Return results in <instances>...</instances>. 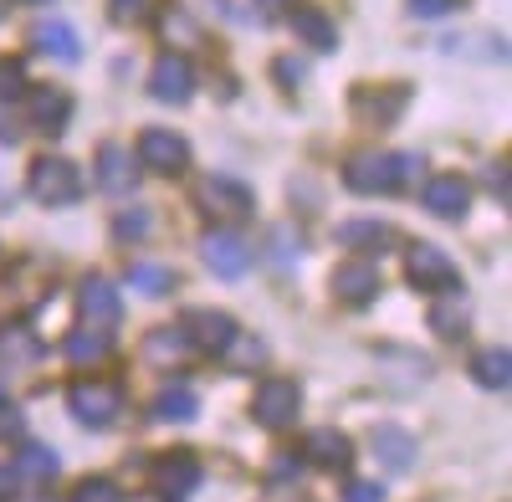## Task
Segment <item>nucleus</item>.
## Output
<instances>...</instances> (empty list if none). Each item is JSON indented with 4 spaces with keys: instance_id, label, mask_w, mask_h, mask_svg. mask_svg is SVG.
<instances>
[{
    "instance_id": "obj_16",
    "label": "nucleus",
    "mask_w": 512,
    "mask_h": 502,
    "mask_svg": "<svg viewBox=\"0 0 512 502\" xmlns=\"http://www.w3.org/2000/svg\"><path fill=\"white\" fill-rule=\"evenodd\" d=\"M287 26H292L297 41H303V47H313V52H333V47H338V26H333L318 6H292V11H287Z\"/></svg>"
},
{
    "instance_id": "obj_3",
    "label": "nucleus",
    "mask_w": 512,
    "mask_h": 502,
    "mask_svg": "<svg viewBox=\"0 0 512 502\" xmlns=\"http://www.w3.org/2000/svg\"><path fill=\"white\" fill-rule=\"evenodd\" d=\"M31 195L41 200V205H52V211H62V205H72L77 195H82V170L72 159H36L31 164Z\"/></svg>"
},
{
    "instance_id": "obj_13",
    "label": "nucleus",
    "mask_w": 512,
    "mask_h": 502,
    "mask_svg": "<svg viewBox=\"0 0 512 502\" xmlns=\"http://www.w3.org/2000/svg\"><path fill=\"white\" fill-rule=\"evenodd\" d=\"M303 456H308L313 467H323V472H349V462H354V446H349V436H344V431L318 426V431H308Z\"/></svg>"
},
{
    "instance_id": "obj_8",
    "label": "nucleus",
    "mask_w": 512,
    "mask_h": 502,
    "mask_svg": "<svg viewBox=\"0 0 512 502\" xmlns=\"http://www.w3.org/2000/svg\"><path fill=\"white\" fill-rule=\"evenodd\" d=\"M185 339H190V349H205V354H226L231 349V339H236V318L231 313H221V308H190L185 313Z\"/></svg>"
},
{
    "instance_id": "obj_28",
    "label": "nucleus",
    "mask_w": 512,
    "mask_h": 502,
    "mask_svg": "<svg viewBox=\"0 0 512 502\" xmlns=\"http://www.w3.org/2000/svg\"><path fill=\"white\" fill-rule=\"evenodd\" d=\"M338 241H344V246H384V241H390V226H379V221H349L344 231H338Z\"/></svg>"
},
{
    "instance_id": "obj_4",
    "label": "nucleus",
    "mask_w": 512,
    "mask_h": 502,
    "mask_svg": "<svg viewBox=\"0 0 512 502\" xmlns=\"http://www.w3.org/2000/svg\"><path fill=\"white\" fill-rule=\"evenodd\" d=\"M405 282L420 287V292H456V287H461L451 257H446L441 246H431V241H415V246L405 251Z\"/></svg>"
},
{
    "instance_id": "obj_14",
    "label": "nucleus",
    "mask_w": 512,
    "mask_h": 502,
    "mask_svg": "<svg viewBox=\"0 0 512 502\" xmlns=\"http://www.w3.org/2000/svg\"><path fill=\"white\" fill-rule=\"evenodd\" d=\"M98 185H103L108 195H134V185H139V159L128 154L123 144H103V149H98Z\"/></svg>"
},
{
    "instance_id": "obj_11",
    "label": "nucleus",
    "mask_w": 512,
    "mask_h": 502,
    "mask_svg": "<svg viewBox=\"0 0 512 502\" xmlns=\"http://www.w3.org/2000/svg\"><path fill=\"white\" fill-rule=\"evenodd\" d=\"M154 487H159L169 502H185V497L200 487V462H195V451H169L164 462L154 467Z\"/></svg>"
},
{
    "instance_id": "obj_25",
    "label": "nucleus",
    "mask_w": 512,
    "mask_h": 502,
    "mask_svg": "<svg viewBox=\"0 0 512 502\" xmlns=\"http://www.w3.org/2000/svg\"><path fill=\"white\" fill-rule=\"evenodd\" d=\"M67 359H72V364H103V359H108V333H98V328L82 333V328H77L72 339H67Z\"/></svg>"
},
{
    "instance_id": "obj_37",
    "label": "nucleus",
    "mask_w": 512,
    "mask_h": 502,
    "mask_svg": "<svg viewBox=\"0 0 512 502\" xmlns=\"http://www.w3.org/2000/svg\"><path fill=\"white\" fill-rule=\"evenodd\" d=\"M272 246H277V262H292V257H297V231L277 226V231H272Z\"/></svg>"
},
{
    "instance_id": "obj_39",
    "label": "nucleus",
    "mask_w": 512,
    "mask_h": 502,
    "mask_svg": "<svg viewBox=\"0 0 512 502\" xmlns=\"http://www.w3.org/2000/svg\"><path fill=\"white\" fill-rule=\"evenodd\" d=\"M282 82H297V77H303V62H287V57H277V67H272Z\"/></svg>"
},
{
    "instance_id": "obj_18",
    "label": "nucleus",
    "mask_w": 512,
    "mask_h": 502,
    "mask_svg": "<svg viewBox=\"0 0 512 502\" xmlns=\"http://www.w3.org/2000/svg\"><path fill=\"white\" fill-rule=\"evenodd\" d=\"M72 118V93L67 88H36L31 93V123L41 134H62Z\"/></svg>"
},
{
    "instance_id": "obj_27",
    "label": "nucleus",
    "mask_w": 512,
    "mask_h": 502,
    "mask_svg": "<svg viewBox=\"0 0 512 502\" xmlns=\"http://www.w3.org/2000/svg\"><path fill=\"white\" fill-rule=\"evenodd\" d=\"M128 287H139V292H149V298H159L164 287H175V272H169V267H149V262H134V267H128Z\"/></svg>"
},
{
    "instance_id": "obj_43",
    "label": "nucleus",
    "mask_w": 512,
    "mask_h": 502,
    "mask_svg": "<svg viewBox=\"0 0 512 502\" xmlns=\"http://www.w3.org/2000/svg\"><path fill=\"white\" fill-rule=\"evenodd\" d=\"M0 11H6V6H0Z\"/></svg>"
},
{
    "instance_id": "obj_29",
    "label": "nucleus",
    "mask_w": 512,
    "mask_h": 502,
    "mask_svg": "<svg viewBox=\"0 0 512 502\" xmlns=\"http://www.w3.org/2000/svg\"><path fill=\"white\" fill-rule=\"evenodd\" d=\"M41 354V344L31 339L26 328H6L0 333V359H36Z\"/></svg>"
},
{
    "instance_id": "obj_41",
    "label": "nucleus",
    "mask_w": 512,
    "mask_h": 502,
    "mask_svg": "<svg viewBox=\"0 0 512 502\" xmlns=\"http://www.w3.org/2000/svg\"><path fill=\"white\" fill-rule=\"evenodd\" d=\"M262 11H287V0H256Z\"/></svg>"
},
{
    "instance_id": "obj_32",
    "label": "nucleus",
    "mask_w": 512,
    "mask_h": 502,
    "mask_svg": "<svg viewBox=\"0 0 512 502\" xmlns=\"http://www.w3.org/2000/svg\"><path fill=\"white\" fill-rule=\"evenodd\" d=\"M21 93H26V67L16 57H6V62H0V103H11Z\"/></svg>"
},
{
    "instance_id": "obj_7",
    "label": "nucleus",
    "mask_w": 512,
    "mask_h": 502,
    "mask_svg": "<svg viewBox=\"0 0 512 502\" xmlns=\"http://www.w3.org/2000/svg\"><path fill=\"white\" fill-rule=\"evenodd\" d=\"M134 159L144 164V170H154V175H185L190 170V144L175 129H144Z\"/></svg>"
},
{
    "instance_id": "obj_34",
    "label": "nucleus",
    "mask_w": 512,
    "mask_h": 502,
    "mask_svg": "<svg viewBox=\"0 0 512 502\" xmlns=\"http://www.w3.org/2000/svg\"><path fill=\"white\" fill-rule=\"evenodd\" d=\"M431 323H436V333H446V339H461V328H466V303L456 298V313L441 303V308L431 313Z\"/></svg>"
},
{
    "instance_id": "obj_24",
    "label": "nucleus",
    "mask_w": 512,
    "mask_h": 502,
    "mask_svg": "<svg viewBox=\"0 0 512 502\" xmlns=\"http://www.w3.org/2000/svg\"><path fill=\"white\" fill-rule=\"evenodd\" d=\"M144 354H149L154 364H180V359L190 354V339H185L180 328H154L149 344H144Z\"/></svg>"
},
{
    "instance_id": "obj_9",
    "label": "nucleus",
    "mask_w": 512,
    "mask_h": 502,
    "mask_svg": "<svg viewBox=\"0 0 512 502\" xmlns=\"http://www.w3.org/2000/svg\"><path fill=\"white\" fill-rule=\"evenodd\" d=\"M149 93L159 98V103H190V93H195V67L180 57V52H164L159 62H154V72H149Z\"/></svg>"
},
{
    "instance_id": "obj_40",
    "label": "nucleus",
    "mask_w": 512,
    "mask_h": 502,
    "mask_svg": "<svg viewBox=\"0 0 512 502\" xmlns=\"http://www.w3.org/2000/svg\"><path fill=\"white\" fill-rule=\"evenodd\" d=\"M16 497V467H0V502Z\"/></svg>"
},
{
    "instance_id": "obj_21",
    "label": "nucleus",
    "mask_w": 512,
    "mask_h": 502,
    "mask_svg": "<svg viewBox=\"0 0 512 502\" xmlns=\"http://www.w3.org/2000/svg\"><path fill=\"white\" fill-rule=\"evenodd\" d=\"M369 446H374V456L390 472H410V462H415V441H410V431H395V426H379L374 436H369Z\"/></svg>"
},
{
    "instance_id": "obj_31",
    "label": "nucleus",
    "mask_w": 512,
    "mask_h": 502,
    "mask_svg": "<svg viewBox=\"0 0 512 502\" xmlns=\"http://www.w3.org/2000/svg\"><path fill=\"white\" fill-rule=\"evenodd\" d=\"M154 231V216L149 211H123L118 221H113V236L118 241H139V236H149Z\"/></svg>"
},
{
    "instance_id": "obj_1",
    "label": "nucleus",
    "mask_w": 512,
    "mask_h": 502,
    "mask_svg": "<svg viewBox=\"0 0 512 502\" xmlns=\"http://www.w3.org/2000/svg\"><path fill=\"white\" fill-rule=\"evenodd\" d=\"M415 180H420V159L415 154H390V149L354 154L349 170H344V185L354 195H390V190H405Z\"/></svg>"
},
{
    "instance_id": "obj_35",
    "label": "nucleus",
    "mask_w": 512,
    "mask_h": 502,
    "mask_svg": "<svg viewBox=\"0 0 512 502\" xmlns=\"http://www.w3.org/2000/svg\"><path fill=\"white\" fill-rule=\"evenodd\" d=\"M149 6H154V0H113V21L134 26V21H144V16H149Z\"/></svg>"
},
{
    "instance_id": "obj_22",
    "label": "nucleus",
    "mask_w": 512,
    "mask_h": 502,
    "mask_svg": "<svg viewBox=\"0 0 512 502\" xmlns=\"http://www.w3.org/2000/svg\"><path fill=\"white\" fill-rule=\"evenodd\" d=\"M200 415V400L190 385H169L154 395V421H195Z\"/></svg>"
},
{
    "instance_id": "obj_33",
    "label": "nucleus",
    "mask_w": 512,
    "mask_h": 502,
    "mask_svg": "<svg viewBox=\"0 0 512 502\" xmlns=\"http://www.w3.org/2000/svg\"><path fill=\"white\" fill-rule=\"evenodd\" d=\"M410 6V16H420V21H441V16H456L466 0H405Z\"/></svg>"
},
{
    "instance_id": "obj_10",
    "label": "nucleus",
    "mask_w": 512,
    "mask_h": 502,
    "mask_svg": "<svg viewBox=\"0 0 512 502\" xmlns=\"http://www.w3.org/2000/svg\"><path fill=\"white\" fill-rule=\"evenodd\" d=\"M77 308H82V318H88L98 333H108V328L118 323V313H123V303H118V292H113L108 277H82V287H77Z\"/></svg>"
},
{
    "instance_id": "obj_17",
    "label": "nucleus",
    "mask_w": 512,
    "mask_h": 502,
    "mask_svg": "<svg viewBox=\"0 0 512 502\" xmlns=\"http://www.w3.org/2000/svg\"><path fill=\"white\" fill-rule=\"evenodd\" d=\"M333 292H338L349 308H364V303L379 298V277H374L369 262H344V267L333 272Z\"/></svg>"
},
{
    "instance_id": "obj_5",
    "label": "nucleus",
    "mask_w": 512,
    "mask_h": 502,
    "mask_svg": "<svg viewBox=\"0 0 512 502\" xmlns=\"http://www.w3.org/2000/svg\"><path fill=\"white\" fill-rule=\"evenodd\" d=\"M195 205H200L205 216H216V221H246L256 195L241 180H231V175H205L200 190H195Z\"/></svg>"
},
{
    "instance_id": "obj_38",
    "label": "nucleus",
    "mask_w": 512,
    "mask_h": 502,
    "mask_svg": "<svg viewBox=\"0 0 512 502\" xmlns=\"http://www.w3.org/2000/svg\"><path fill=\"white\" fill-rule=\"evenodd\" d=\"M487 190H497V200L507 205V195H512L507 190V164H492V170H487Z\"/></svg>"
},
{
    "instance_id": "obj_36",
    "label": "nucleus",
    "mask_w": 512,
    "mask_h": 502,
    "mask_svg": "<svg viewBox=\"0 0 512 502\" xmlns=\"http://www.w3.org/2000/svg\"><path fill=\"white\" fill-rule=\"evenodd\" d=\"M344 502H384V487L379 482H349L344 487Z\"/></svg>"
},
{
    "instance_id": "obj_15",
    "label": "nucleus",
    "mask_w": 512,
    "mask_h": 502,
    "mask_svg": "<svg viewBox=\"0 0 512 502\" xmlns=\"http://www.w3.org/2000/svg\"><path fill=\"white\" fill-rule=\"evenodd\" d=\"M466 205H472V185H466L461 175H436L431 185H425V211L441 216V221H461Z\"/></svg>"
},
{
    "instance_id": "obj_30",
    "label": "nucleus",
    "mask_w": 512,
    "mask_h": 502,
    "mask_svg": "<svg viewBox=\"0 0 512 502\" xmlns=\"http://www.w3.org/2000/svg\"><path fill=\"white\" fill-rule=\"evenodd\" d=\"M72 502H123V492H118V482H108V477H82L77 492H72Z\"/></svg>"
},
{
    "instance_id": "obj_2",
    "label": "nucleus",
    "mask_w": 512,
    "mask_h": 502,
    "mask_svg": "<svg viewBox=\"0 0 512 502\" xmlns=\"http://www.w3.org/2000/svg\"><path fill=\"white\" fill-rule=\"evenodd\" d=\"M67 405H72V415H77L82 426L103 431V426H113L118 415H123V390L108 385V380H77L67 390Z\"/></svg>"
},
{
    "instance_id": "obj_19",
    "label": "nucleus",
    "mask_w": 512,
    "mask_h": 502,
    "mask_svg": "<svg viewBox=\"0 0 512 502\" xmlns=\"http://www.w3.org/2000/svg\"><path fill=\"white\" fill-rule=\"evenodd\" d=\"M410 103V88H359L354 93V113L369 118V123H395V113Z\"/></svg>"
},
{
    "instance_id": "obj_12",
    "label": "nucleus",
    "mask_w": 512,
    "mask_h": 502,
    "mask_svg": "<svg viewBox=\"0 0 512 502\" xmlns=\"http://www.w3.org/2000/svg\"><path fill=\"white\" fill-rule=\"evenodd\" d=\"M200 257H205V267L216 272V277H241V272L251 267L246 241L231 236V231H210V236L200 241Z\"/></svg>"
},
{
    "instance_id": "obj_6",
    "label": "nucleus",
    "mask_w": 512,
    "mask_h": 502,
    "mask_svg": "<svg viewBox=\"0 0 512 502\" xmlns=\"http://www.w3.org/2000/svg\"><path fill=\"white\" fill-rule=\"evenodd\" d=\"M297 410H303V390L292 380H262L251 395V415H256V426H267V431H287L297 421Z\"/></svg>"
},
{
    "instance_id": "obj_42",
    "label": "nucleus",
    "mask_w": 512,
    "mask_h": 502,
    "mask_svg": "<svg viewBox=\"0 0 512 502\" xmlns=\"http://www.w3.org/2000/svg\"><path fill=\"white\" fill-rule=\"evenodd\" d=\"M16 6H41V0H16Z\"/></svg>"
},
{
    "instance_id": "obj_20",
    "label": "nucleus",
    "mask_w": 512,
    "mask_h": 502,
    "mask_svg": "<svg viewBox=\"0 0 512 502\" xmlns=\"http://www.w3.org/2000/svg\"><path fill=\"white\" fill-rule=\"evenodd\" d=\"M31 41H36V52H47V57H57V62H77V57H82V36H77L67 21H41V26L31 31Z\"/></svg>"
},
{
    "instance_id": "obj_26",
    "label": "nucleus",
    "mask_w": 512,
    "mask_h": 502,
    "mask_svg": "<svg viewBox=\"0 0 512 502\" xmlns=\"http://www.w3.org/2000/svg\"><path fill=\"white\" fill-rule=\"evenodd\" d=\"M16 472H26L31 482H52V477H57V451H47V446H21Z\"/></svg>"
},
{
    "instance_id": "obj_23",
    "label": "nucleus",
    "mask_w": 512,
    "mask_h": 502,
    "mask_svg": "<svg viewBox=\"0 0 512 502\" xmlns=\"http://www.w3.org/2000/svg\"><path fill=\"white\" fill-rule=\"evenodd\" d=\"M472 374H477L482 390H507V380H512V354H507L502 344H497V349H482L477 364H472Z\"/></svg>"
}]
</instances>
